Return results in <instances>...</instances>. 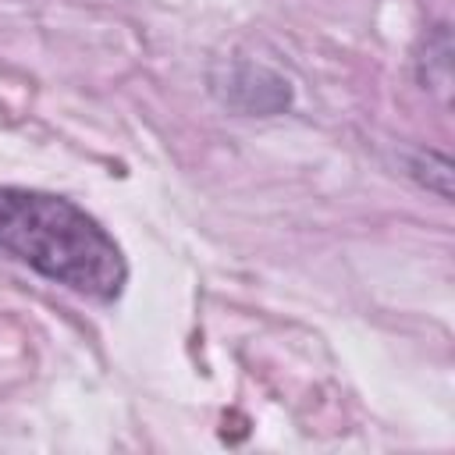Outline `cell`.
Wrapping results in <instances>:
<instances>
[{"mask_svg":"<svg viewBox=\"0 0 455 455\" xmlns=\"http://www.w3.org/2000/svg\"><path fill=\"white\" fill-rule=\"evenodd\" d=\"M0 252L92 302H117L128 284V259L114 235L78 203L0 185Z\"/></svg>","mask_w":455,"mask_h":455,"instance_id":"6da1fadb","label":"cell"},{"mask_svg":"<svg viewBox=\"0 0 455 455\" xmlns=\"http://www.w3.org/2000/svg\"><path fill=\"white\" fill-rule=\"evenodd\" d=\"M210 92L249 117H274L291 107V85L284 75H277L267 64L256 60H220L210 71Z\"/></svg>","mask_w":455,"mask_h":455,"instance_id":"7a4b0ae2","label":"cell"},{"mask_svg":"<svg viewBox=\"0 0 455 455\" xmlns=\"http://www.w3.org/2000/svg\"><path fill=\"white\" fill-rule=\"evenodd\" d=\"M416 82L448 103L451 92V36L448 25H434L416 50Z\"/></svg>","mask_w":455,"mask_h":455,"instance_id":"3957f363","label":"cell"},{"mask_svg":"<svg viewBox=\"0 0 455 455\" xmlns=\"http://www.w3.org/2000/svg\"><path fill=\"white\" fill-rule=\"evenodd\" d=\"M405 171H409L427 192L441 196L444 203L451 199V160H448L444 153H437V149H416V153L409 156Z\"/></svg>","mask_w":455,"mask_h":455,"instance_id":"277c9868","label":"cell"}]
</instances>
